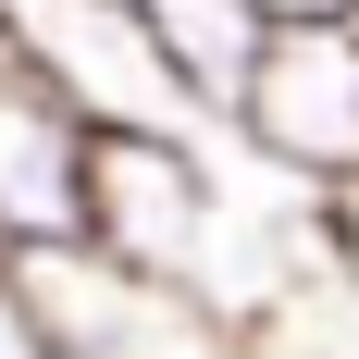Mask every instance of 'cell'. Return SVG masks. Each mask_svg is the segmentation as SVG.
I'll return each instance as SVG.
<instances>
[{
  "label": "cell",
  "mask_w": 359,
  "mask_h": 359,
  "mask_svg": "<svg viewBox=\"0 0 359 359\" xmlns=\"http://www.w3.org/2000/svg\"><path fill=\"white\" fill-rule=\"evenodd\" d=\"M0 62L37 74L87 137H211L137 0H0Z\"/></svg>",
  "instance_id": "1"
},
{
  "label": "cell",
  "mask_w": 359,
  "mask_h": 359,
  "mask_svg": "<svg viewBox=\"0 0 359 359\" xmlns=\"http://www.w3.org/2000/svg\"><path fill=\"white\" fill-rule=\"evenodd\" d=\"M13 285H25L50 359H260V334L236 310H211L198 285L137 273L111 248H25Z\"/></svg>",
  "instance_id": "2"
},
{
  "label": "cell",
  "mask_w": 359,
  "mask_h": 359,
  "mask_svg": "<svg viewBox=\"0 0 359 359\" xmlns=\"http://www.w3.org/2000/svg\"><path fill=\"white\" fill-rule=\"evenodd\" d=\"M223 137L310 211H359V25H273Z\"/></svg>",
  "instance_id": "3"
},
{
  "label": "cell",
  "mask_w": 359,
  "mask_h": 359,
  "mask_svg": "<svg viewBox=\"0 0 359 359\" xmlns=\"http://www.w3.org/2000/svg\"><path fill=\"white\" fill-rule=\"evenodd\" d=\"M236 198H248V174H223L211 137H100L87 248L137 260V273H174V285L211 297V260L236 236Z\"/></svg>",
  "instance_id": "4"
},
{
  "label": "cell",
  "mask_w": 359,
  "mask_h": 359,
  "mask_svg": "<svg viewBox=\"0 0 359 359\" xmlns=\"http://www.w3.org/2000/svg\"><path fill=\"white\" fill-rule=\"evenodd\" d=\"M87 186H100V137L74 124L37 74L0 62V248H87Z\"/></svg>",
  "instance_id": "5"
},
{
  "label": "cell",
  "mask_w": 359,
  "mask_h": 359,
  "mask_svg": "<svg viewBox=\"0 0 359 359\" xmlns=\"http://www.w3.org/2000/svg\"><path fill=\"white\" fill-rule=\"evenodd\" d=\"M149 13V37H161V62L186 74V100H198V124H236V100H248V74H260V50H273V13L260 0H137Z\"/></svg>",
  "instance_id": "6"
},
{
  "label": "cell",
  "mask_w": 359,
  "mask_h": 359,
  "mask_svg": "<svg viewBox=\"0 0 359 359\" xmlns=\"http://www.w3.org/2000/svg\"><path fill=\"white\" fill-rule=\"evenodd\" d=\"M0 359H50V334H37L25 285H13V260H0Z\"/></svg>",
  "instance_id": "7"
},
{
  "label": "cell",
  "mask_w": 359,
  "mask_h": 359,
  "mask_svg": "<svg viewBox=\"0 0 359 359\" xmlns=\"http://www.w3.org/2000/svg\"><path fill=\"white\" fill-rule=\"evenodd\" d=\"M273 25H359V0H260Z\"/></svg>",
  "instance_id": "8"
},
{
  "label": "cell",
  "mask_w": 359,
  "mask_h": 359,
  "mask_svg": "<svg viewBox=\"0 0 359 359\" xmlns=\"http://www.w3.org/2000/svg\"><path fill=\"white\" fill-rule=\"evenodd\" d=\"M0 260H13V248H0Z\"/></svg>",
  "instance_id": "9"
}]
</instances>
